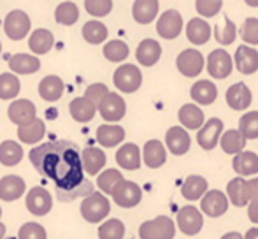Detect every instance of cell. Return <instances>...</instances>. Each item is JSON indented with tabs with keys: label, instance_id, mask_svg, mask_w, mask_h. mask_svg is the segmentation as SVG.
<instances>
[{
	"label": "cell",
	"instance_id": "f5cc1de1",
	"mask_svg": "<svg viewBox=\"0 0 258 239\" xmlns=\"http://www.w3.org/2000/svg\"><path fill=\"white\" fill-rule=\"evenodd\" d=\"M248 216L253 223L258 225V197L249 201V208H248Z\"/></svg>",
	"mask_w": 258,
	"mask_h": 239
},
{
	"label": "cell",
	"instance_id": "d4e9b609",
	"mask_svg": "<svg viewBox=\"0 0 258 239\" xmlns=\"http://www.w3.org/2000/svg\"><path fill=\"white\" fill-rule=\"evenodd\" d=\"M69 111H71V116L79 123H86L90 119H93L97 113V104H93L86 97H78L69 104Z\"/></svg>",
	"mask_w": 258,
	"mask_h": 239
},
{
	"label": "cell",
	"instance_id": "1f68e13d",
	"mask_svg": "<svg viewBox=\"0 0 258 239\" xmlns=\"http://www.w3.org/2000/svg\"><path fill=\"white\" fill-rule=\"evenodd\" d=\"M63 93V81L58 76H46L41 83H39V95L46 100V102H54L58 100Z\"/></svg>",
	"mask_w": 258,
	"mask_h": 239
},
{
	"label": "cell",
	"instance_id": "c3c4849f",
	"mask_svg": "<svg viewBox=\"0 0 258 239\" xmlns=\"http://www.w3.org/2000/svg\"><path fill=\"white\" fill-rule=\"evenodd\" d=\"M18 239H48V234H46V229L39 223L28 222L23 223L18 232Z\"/></svg>",
	"mask_w": 258,
	"mask_h": 239
},
{
	"label": "cell",
	"instance_id": "2e32d148",
	"mask_svg": "<svg viewBox=\"0 0 258 239\" xmlns=\"http://www.w3.org/2000/svg\"><path fill=\"white\" fill-rule=\"evenodd\" d=\"M165 143L172 155H184L190 150L191 139L183 127H170L165 134Z\"/></svg>",
	"mask_w": 258,
	"mask_h": 239
},
{
	"label": "cell",
	"instance_id": "d590c367",
	"mask_svg": "<svg viewBox=\"0 0 258 239\" xmlns=\"http://www.w3.org/2000/svg\"><path fill=\"white\" fill-rule=\"evenodd\" d=\"M246 137L241 134V130H227L223 136L220 137L221 150L228 155H237L244 150L246 146Z\"/></svg>",
	"mask_w": 258,
	"mask_h": 239
},
{
	"label": "cell",
	"instance_id": "e0dca14e",
	"mask_svg": "<svg viewBox=\"0 0 258 239\" xmlns=\"http://www.w3.org/2000/svg\"><path fill=\"white\" fill-rule=\"evenodd\" d=\"M234 62L241 74H255L258 71V51L249 46H239Z\"/></svg>",
	"mask_w": 258,
	"mask_h": 239
},
{
	"label": "cell",
	"instance_id": "4fadbf2b",
	"mask_svg": "<svg viewBox=\"0 0 258 239\" xmlns=\"http://www.w3.org/2000/svg\"><path fill=\"white\" fill-rule=\"evenodd\" d=\"M201 208H202V211H204L207 216L218 218V216H221V215H225V213H227L228 197L220 190L206 192L204 197H202Z\"/></svg>",
	"mask_w": 258,
	"mask_h": 239
},
{
	"label": "cell",
	"instance_id": "4316f807",
	"mask_svg": "<svg viewBox=\"0 0 258 239\" xmlns=\"http://www.w3.org/2000/svg\"><path fill=\"white\" fill-rule=\"evenodd\" d=\"M81 160L86 174L95 176L102 171V167L105 165V153L100 148H86L81 153Z\"/></svg>",
	"mask_w": 258,
	"mask_h": 239
},
{
	"label": "cell",
	"instance_id": "11a10c76",
	"mask_svg": "<svg viewBox=\"0 0 258 239\" xmlns=\"http://www.w3.org/2000/svg\"><path fill=\"white\" fill-rule=\"evenodd\" d=\"M244 239H258V229H249L248 232H246V237Z\"/></svg>",
	"mask_w": 258,
	"mask_h": 239
},
{
	"label": "cell",
	"instance_id": "277c9868",
	"mask_svg": "<svg viewBox=\"0 0 258 239\" xmlns=\"http://www.w3.org/2000/svg\"><path fill=\"white\" fill-rule=\"evenodd\" d=\"M112 81H114L116 88L121 90L123 93H134L141 88L143 74H141L139 67H136L134 64H123L116 69Z\"/></svg>",
	"mask_w": 258,
	"mask_h": 239
},
{
	"label": "cell",
	"instance_id": "44dd1931",
	"mask_svg": "<svg viewBox=\"0 0 258 239\" xmlns=\"http://www.w3.org/2000/svg\"><path fill=\"white\" fill-rule=\"evenodd\" d=\"M25 181L20 176H4L0 180V199L6 202H13L16 199H20L25 194Z\"/></svg>",
	"mask_w": 258,
	"mask_h": 239
},
{
	"label": "cell",
	"instance_id": "4dcf8cb0",
	"mask_svg": "<svg viewBox=\"0 0 258 239\" xmlns=\"http://www.w3.org/2000/svg\"><path fill=\"white\" fill-rule=\"evenodd\" d=\"M54 44V37L49 30L46 28H37V30L32 32L30 39H28V48L35 53V55H44Z\"/></svg>",
	"mask_w": 258,
	"mask_h": 239
},
{
	"label": "cell",
	"instance_id": "836d02e7",
	"mask_svg": "<svg viewBox=\"0 0 258 239\" xmlns=\"http://www.w3.org/2000/svg\"><path fill=\"white\" fill-rule=\"evenodd\" d=\"M46 134V127L44 122L39 118H35L34 122H30L28 125H23L18 129V137H20L21 143L25 144H35L44 137Z\"/></svg>",
	"mask_w": 258,
	"mask_h": 239
},
{
	"label": "cell",
	"instance_id": "7c38bea8",
	"mask_svg": "<svg viewBox=\"0 0 258 239\" xmlns=\"http://www.w3.org/2000/svg\"><path fill=\"white\" fill-rule=\"evenodd\" d=\"M99 113L102 114V118L105 122H119L126 113V106H125V100L118 95V93H112L109 92L107 95L100 100V104L97 106Z\"/></svg>",
	"mask_w": 258,
	"mask_h": 239
},
{
	"label": "cell",
	"instance_id": "7402d4cb",
	"mask_svg": "<svg viewBox=\"0 0 258 239\" xmlns=\"http://www.w3.org/2000/svg\"><path fill=\"white\" fill-rule=\"evenodd\" d=\"M160 2L158 0H136L132 7V16L137 23L148 25L158 16Z\"/></svg>",
	"mask_w": 258,
	"mask_h": 239
},
{
	"label": "cell",
	"instance_id": "cb8c5ba5",
	"mask_svg": "<svg viewBox=\"0 0 258 239\" xmlns=\"http://www.w3.org/2000/svg\"><path fill=\"white\" fill-rule=\"evenodd\" d=\"M136 56L141 65L151 67V65H155L156 62L160 60V56H162V46H160L155 39H144V41L137 46Z\"/></svg>",
	"mask_w": 258,
	"mask_h": 239
},
{
	"label": "cell",
	"instance_id": "b9f144b4",
	"mask_svg": "<svg viewBox=\"0 0 258 239\" xmlns=\"http://www.w3.org/2000/svg\"><path fill=\"white\" fill-rule=\"evenodd\" d=\"M121 181H123V174L118 171V169H107V171H104L102 174L99 176L97 185H99V188L104 192V194L112 195L114 188L118 187Z\"/></svg>",
	"mask_w": 258,
	"mask_h": 239
},
{
	"label": "cell",
	"instance_id": "5bb4252c",
	"mask_svg": "<svg viewBox=\"0 0 258 239\" xmlns=\"http://www.w3.org/2000/svg\"><path fill=\"white\" fill-rule=\"evenodd\" d=\"M35 113H37V109H35L34 102H30L28 99L14 100V102L9 106V111H7L11 122L16 123L18 127L28 125L30 122H34V119H35Z\"/></svg>",
	"mask_w": 258,
	"mask_h": 239
},
{
	"label": "cell",
	"instance_id": "7bdbcfd3",
	"mask_svg": "<svg viewBox=\"0 0 258 239\" xmlns=\"http://www.w3.org/2000/svg\"><path fill=\"white\" fill-rule=\"evenodd\" d=\"M125 236V225L121 220L111 218L99 227V239H123Z\"/></svg>",
	"mask_w": 258,
	"mask_h": 239
},
{
	"label": "cell",
	"instance_id": "6f0895ef",
	"mask_svg": "<svg viewBox=\"0 0 258 239\" xmlns=\"http://www.w3.org/2000/svg\"><path fill=\"white\" fill-rule=\"evenodd\" d=\"M4 236H6V225L0 222V239H4Z\"/></svg>",
	"mask_w": 258,
	"mask_h": 239
},
{
	"label": "cell",
	"instance_id": "f6af8a7d",
	"mask_svg": "<svg viewBox=\"0 0 258 239\" xmlns=\"http://www.w3.org/2000/svg\"><path fill=\"white\" fill-rule=\"evenodd\" d=\"M235 35H237V28H235L234 21L228 20V16L225 18L223 27H214V37L221 46L232 44L235 41Z\"/></svg>",
	"mask_w": 258,
	"mask_h": 239
},
{
	"label": "cell",
	"instance_id": "91938a15",
	"mask_svg": "<svg viewBox=\"0 0 258 239\" xmlns=\"http://www.w3.org/2000/svg\"><path fill=\"white\" fill-rule=\"evenodd\" d=\"M0 53H2V44H0Z\"/></svg>",
	"mask_w": 258,
	"mask_h": 239
},
{
	"label": "cell",
	"instance_id": "603a6c76",
	"mask_svg": "<svg viewBox=\"0 0 258 239\" xmlns=\"http://www.w3.org/2000/svg\"><path fill=\"white\" fill-rule=\"evenodd\" d=\"M211 25L207 23L206 20H201V18H191L186 25V37L191 44H206L207 41L211 39Z\"/></svg>",
	"mask_w": 258,
	"mask_h": 239
},
{
	"label": "cell",
	"instance_id": "680465c9",
	"mask_svg": "<svg viewBox=\"0 0 258 239\" xmlns=\"http://www.w3.org/2000/svg\"><path fill=\"white\" fill-rule=\"evenodd\" d=\"M249 7H258V0H244Z\"/></svg>",
	"mask_w": 258,
	"mask_h": 239
},
{
	"label": "cell",
	"instance_id": "f546056e",
	"mask_svg": "<svg viewBox=\"0 0 258 239\" xmlns=\"http://www.w3.org/2000/svg\"><path fill=\"white\" fill-rule=\"evenodd\" d=\"M190 95L195 102L204 104V106H209L216 100L218 97V88L214 86V83L207 81V79H201L197 81L190 90Z\"/></svg>",
	"mask_w": 258,
	"mask_h": 239
},
{
	"label": "cell",
	"instance_id": "681fc988",
	"mask_svg": "<svg viewBox=\"0 0 258 239\" xmlns=\"http://www.w3.org/2000/svg\"><path fill=\"white\" fill-rule=\"evenodd\" d=\"M223 0H197L195 2V9L202 18H213L221 11Z\"/></svg>",
	"mask_w": 258,
	"mask_h": 239
},
{
	"label": "cell",
	"instance_id": "ab89813d",
	"mask_svg": "<svg viewBox=\"0 0 258 239\" xmlns=\"http://www.w3.org/2000/svg\"><path fill=\"white\" fill-rule=\"evenodd\" d=\"M54 20L56 23L71 27L79 20V9L74 2H61L60 6L54 9Z\"/></svg>",
	"mask_w": 258,
	"mask_h": 239
},
{
	"label": "cell",
	"instance_id": "9c48e42d",
	"mask_svg": "<svg viewBox=\"0 0 258 239\" xmlns=\"http://www.w3.org/2000/svg\"><path fill=\"white\" fill-rule=\"evenodd\" d=\"M202 225H204V218H202L201 211L195 206H184L177 213V227L183 234L186 236H195L201 232Z\"/></svg>",
	"mask_w": 258,
	"mask_h": 239
},
{
	"label": "cell",
	"instance_id": "ee69618b",
	"mask_svg": "<svg viewBox=\"0 0 258 239\" xmlns=\"http://www.w3.org/2000/svg\"><path fill=\"white\" fill-rule=\"evenodd\" d=\"M239 130L246 139H258V111L246 113L239 119Z\"/></svg>",
	"mask_w": 258,
	"mask_h": 239
},
{
	"label": "cell",
	"instance_id": "484cf974",
	"mask_svg": "<svg viewBox=\"0 0 258 239\" xmlns=\"http://www.w3.org/2000/svg\"><path fill=\"white\" fill-rule=\"evenodd\" d=\"M232 167L239 176H253L258 172V155L253 151H241L232 160Z\"/></svg>",
	"mask_w": 258,
	"mask_h": 239
},
{
	"label": "cell",
	"instance_id": "d6a6232c",
	"mask_svg": "<svg viewBox=\"0 0 258 239\" xmlns=\"http://www.w3.org/2000/svg\"><path fill=\"white\" fill-rule=\"evenodd\" d=\"M177 116H179L181 125L190 130H197L204 125V113H202L201 107L195 106V104H184L179 109Z\"/></svg>",
	"mask_w": 258,
	"mask_h": 239
},
{
	"label": "cell",
	"instance_id": "f907efd6",
	"mask_svg": "<svg viewBox=\"0 0 258 239\" xmlns=\"http://www.w3.org/2000/svg\"><path fill=\"white\" fill-rule=\"evenodd\" d=\"M241 37L248 44H258V18H246L241 28Z\"/></svg>",
	"mask_w": 258,
	"mask_h": 239
},
{
	"label": "cell",
	"instance_id": "6da1fadb",
	"mask_svg": "<svg viewBox=\"0 0 258 239\" xmlns=\"http://www.w3.org/2000/svg\"><path fill=\"white\" fill-rule=\"evenodd\" d=\"M28 157L35 171L54 183L61 202H71L95 192L93 183L85 176L79 146L72 141L60 139L39 144L32 148Z\"/></svg>",
	"mask_w": 258,
	"mask_h": 239
},
{
	"label": "cell",
	"instance_id": "bcb514c9",
	"mask_svg": "<svg viewBox=\"0 0 258 239\" xmlns=\"http://www.w3.org/2000/svg\"><path fill=\"white\" fill-rule=\"evenodd\" d=\"M104 56L109 62H123L128 56V46L123 41H109L104 46Z\"/></svg>",
	"mask_w": 258,
	"mask_h": 239
},
{
	"label": "cell",
	"instance_id": "ba28073f",
	"mask_svg": "<svg viewBox=\"0 0 258 239\" xmlns=\"http://www.w3.org/2000/svg\"><path fill=\"white\" fill-rule=\"evenodd\" d=\"M176 65H177V71L183 76H186V78H195V76L201 74L202 69H204V56H202L201 51H197V49H194V48L184 49V51H181L179 56H177Z\"/></svg>",
	"mask_w": 258,
	"mask_h": 239
},
{
	"label": "cell",
	"instance_id": "e575fe53",
	"mask_svg": "<svg viewBox=\"0 0 258 239\" xmlns=\"http://www.w3.org/2000/svg\"><path fill=\"white\" fill-rule=\"evenodd\" d=\"M23 158V148L16 141H4L0 144V164L6 167H14Z\"/></svg>",
	"mask_w": 258,
	"mask_h": 239
},
{
	"label": "cell",
	"instance_id": "94428289",
	"mask_svg": "<svg viewBox=\"0 0 258 239\" xmlns=\"http://www.w3.org/2000/svg\"><path fill=\"white\" fill-rule=\"evenodd\" d=\"M0 216H2V209H0Z\"/></svg>",
	"mask_w": 258,
	"mask_h": 239
},
{
	"label": "cell",
	"instance_id": "9f6ffc18",
	"mask_svg": "<svg viewBox=\"0 0 258 239\" xmlns=\"http://www.w3.org/2000/svg\"><path fill=\"white\" fill-rule=\"evenodd\" d=\"M221 239H242V236L239 232H228V234H225Z\"/></svg>",
	"mask_w": 258,
	"mask_h": 239
},
{
	"label": "cell",
	"instance_id": "5b68a950",
	"mask_svg": "<svg viewBox=\"0 0 258 239\" xmlns=\"http://www.w3.org/2000/svg\"><path fill=\"white\" fill-rule=\"evenodd\" d=\"M30 18H28L27 13H23V11H11L9 14L6 16V20H4V32H6V35L9 39H13V41H21V39H25L28 35V32H30Z\"/></svg>",
	"mask_w": 258,
	"mask_h": 239
},
{
	"label": "cell",
	"instance_id": "52a82bcc",
	"mask_svg": "<svg viewBox=\"0 0 258 239\" xmlns=\"http://www.w3.org/2000/svg\"><path fill=\"white\" fill-rule=\"evenodd\" d=\"M27 209L35 216H46L53 208L51 194L44 187H34L27 194Z\"/></svg>",
	"mask_w": 258,
	"mask_h": 239
},
{
	"label": "cell",
	"instance_id": "f1b7e54d",
	"mask_svg": "<svg viewBox=\"0 0 258 239\" xmlns=\"http://www.w3.org/2000/svg\"><path fill=\"white\" fill-rule=\"evenodd\" d=\"M9 67L16 74H32L41 69V60L28 53H18L9 58Z\"/></svg>",
	"mask_w": 258,
	"mask_h": 239
},
{
	"label": "cell",
	"instance_id": "83f0119b",
	"mask_svg": "<svg viewBox=\"0 0 258 239\" xmlns=\"http://www.w3.org/2000/svg\"><path fill=\"white\" fill-rule=\"evenodd\" d=\"M144 164L150 169H158L165 164L167 160V153L163 144L158 139H151L144 144Z\"/></svg>",
	"mask_w": 258,
	"mask_h": 239
},
{
	"label": "cell",
	"instance_id": "8992f818",
	"mask_svg": "<svg viewBox=\"0 0 258 239\" xmlns=\"http://www.w3.org/2000/svg\"><path fill=\"white\" fill-rule=\"evenodd\" d=\"M112 199L118 206L121 208H136L143 199V190L137 183L134 181L123 180L118 187L112 192Z\"/></svg>",
	"mask_w": 258,
	"mask_h": 239
},
{
	"label": "cell",
	"instance_id": "816d5d0a",
	"mask_svg": "<svg viewBox=\"0 0 258 239\" xmlns=\"http://www.w3.org/2000/svg\"><path fill=\"white\" fill-rule=\"evenodd\" d=\"M107 93H109L107 86L102 85V83H93V85H90L88 88H86L85 97H86V99L92 100L93 104H97V106H99L100 100H102L104 97L107 95Z\"/></svg>",
	"mask_w": 258,
	"mask_h": 239
},
{
	"label": "cell",
	"instance_id": "f35d334b",
	"mask_svg": "<svg viewBox=\"0 0 258 239\" xmlns=\"http://www.w3.org/2000/svg\"><path fill=\"white\" fill-rule=\"evenodd\" d=\"M107 27L104 23L97 20H92L88 23H85L83 27V37H85L86 42L90 44H102V42L107 39Z\"/></svg>",
	"mask_w": 258,
	"mask_h": 239
},
{
	"label": "cell",
	"instance_id": "7dc6e473",
	"mask_svg": "<svg viewBox=\"0 0 258 239\" xmlns=\"http://www.w3.org/2000/svg\"><path fill=\"white\" fill-rule=\"evenodd\" d=\"M85 9L95 18L107 16L112 11V0H85Z\"/></svg>",
	"mask_w": 258,
	"mask_h": 239
},
{
	"label": "cell",
	"instance_id": "8d00e7d4",
	"mask_svg": "<svg viewBox=\"0 0 258 239\" xmlns=\"http://www.w3.org/2000/svg\"><path fill=\"white\" fill-rule=\"evenodd\" d=\"M125 139V130L118 125H100L97 129V141L102 146L112 148Z\"/></svg>",
	"mask_w": 258,
	"mask_h": 239
},
{
	"label": "cell",
	"instance_id": "9a60e30c",
	"mask_svg": "<svg viewBox=\"0 0 258 239\" xmlns=\"http://www.w3.org/2000/svg\"><path fill=\"white\" fill-rule=\"evenodd\" d=\"M221 132H223V122L220 118H211L209 122H206L197 134V141L201 144V148L213 150L218 144V141H220Z\"/></svg>",
	"mask_w": 258,
	"mask_h": 239
},
{
	"label": "cell",
	"instance_id": "ac0fdd59",
	"mask_svg": "<svg viewBox=\"0 0 258 239\" xmlns=\"http://www.w3.org/2000/svg\"><path fill=\"white\" fill-rule=\"evenodd\" d=\"M227 194H228V199L232 201V204L237 206V208H242V206L249 204V201H251L249 183L244 178H242V176H239V178H234L232 181H228Z\"/></svg>",
	"mask_w": 258,
	"mask_h": 239
},
{
	"label": "cell",
	"instance_id": "d6986e66",
	"mask_svg": "<svg viewBox=\"0 0 258 239\" xmlns=\"http://www.w3.org/2000/svg\"><path fill=\"white\" fill-rule=\"evenodd\" d=\"M227 104L234 111H244L251 104V92L244 83H235L227 90Z\"/></svg>",
	"mask_w": 258,
	"mask_h": 239
},
{
	"label": "cell",
	"instance_id": "30bf717a",
	"mask_svg": "<svg viewBox=\"0 0 258 239\" xmlns=\"http://www.w3.org/2000/svg\"><path fill=\"white\" fill-rule=\"evenodd\" d=\"M156 32H158L160 37L167 39H176L177 35L183 32V18L177 11L169 9L158 18V23H156Z\"/></svg>",
	"mask_w": 258,
	"mask_h": 239
},
{
	"label": "cell",
	"instance_id": "8fae6325",
	"mask_svg": "<svg viewBox=\"0 0 258 239\" xmlns=\"http://www.w3.org/2000/svg\"><path fill=\"white\" fill-rule=\"evenodd\" d=\"M232 62H234L232 56L225 49H214L207 56V72L214 79H225L232 72V67H234Z\"/></svg>",
	"mask_w": 258,
	"mask_h": 239
},
{
	"label": "cell",
	"instance_id": "db71d44e",
	"mask_svg": "<svg viewBox=\"0 0 258 239\" xmlns=\"http://www.w3.org/2000/svg\"><path fill=\"white\" fill-rule=\"evenodd\" d=\"M248 183H249V192H251V199L258 197V178L249 180Z\"/></svg>",
	"mask_w": 258,
	"mask_h": 239
},
{
	"label": "cell",
	"instance_id": "74e56055",
	"mask_svg": "<svg viewBox=\"0 0 258 239\" xmlns=\"http://www.w3.org/2000/svg\"><path fill=\"white\" fill-rule=\"evenodd\" d=\"M207 192V181L202 176H188L181 187V194L186 201H199Z\"/></svg>",
	"mask_w": 258,
	"mask_h": 239
},
{
	"label": "cell",
	"instance_id": "3957f363",
	"mask_svg": "<svg viewBox=\"0 0 258 239\" xmlns=\"http://www.w3.org/2000/svg\"><path fill=\"white\" fill-rule=\"evenodd\" d=\"M176 236V225L169 216H156L139 227L141 239H172Z\"/></svg>",
	"mask_w": 258,
	"mask_h": 239
},
{
	"label": "cell",
	"instance_id": "7a4b0ae2",
	"mask_svg": "<svg viewBox=\"0 0 258 239\" xmlns=\"http://www.w3.org/2000/svg\"><path fill=\"white\" fill-rule=\"evenodd\" d=\"M109 209H111V204H109L107 197L102 192H93V194L86 195L85 201H83L81 215L86 222L99 223L109 215Z\"/></svg>",
	"mask_w": 258,
	"mask_h": 239
},
{
	"label": "cell",
	"instance_id": "ffe728a7",
	"mask_svg": "<svg viewBox=\"0 0 258 239\" xmlns=\"http://www.w3.org/2000/svg\"><path fill=\"white\" fill-rule=\"evenodd\" d=\"M116 162L121 169L125 171H137L141 167V150L137 144L128 143L123 144L118 151H116Z\"/></svg>",
	"mask_w": 258,
	"mask_h": 239
},
{
	"label": "cell",
	"instance_id": "60d3db41",
	"mask_svg": "<svg viewBox=\"0 0 258 239\" xmlns=\"http://www.w3.org/2000/svg\"><path fill=\"white\" fill-rule=\"evenodd\" d=\"M20 79L14 74H0V99L11 100L20 93Z\"/></svg>",
	"mask_w": 258,
	"mask_h": 239
}]
</instances>
